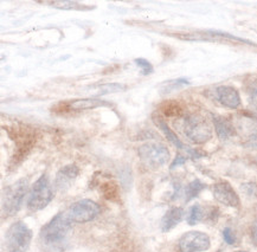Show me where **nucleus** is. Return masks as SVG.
Listing matches in <instances>:
<instances>
[{
    "label": "nucleus",
    "instance_id": "obj_1",
    "mask_svg": "<svg viewBox=\"0 0 257 252\" xmlns=\"http://www.w3.org/2000/svg\"><path fill=\"white\" fill-rule=\"evenodd\" d=\"M71 232V221L67 214H56L47 225L42 227L41 239L43 244L54 250H62Z\"/></svg>",
    "mask_w": 257,
    "mask_h": 252
},
{
    "label": "nucleus",
    "instance_id": "obj_2",
    "mask_svg": "<svg viewBox=\"0 0 257 252\" xmlns=\"http://www.w3.org/2000/svg\"><path fill=\"white\" fill-rule=\"evenodd\" d=\"M29 191V182L26 179L18 180L15 184L8 186L4 189L2 197L3 215L12 217L21 209L26 193Z\"/></svg>",
    "mask_w": 257,
    "mask_h": 252
},
{
    "label": "nucleus",
    "instance_id": "obj_3",
    "mask_svg": "<svg viewBox=\"0 0 257 252\" xmlns=\"http://www.w3.org/2000/svg\"><path fill=\"white\" fill-rule=\"evenodd\" d=\"M32 240V231L24 221H16L5 233V247L8 252H26Z\"/></svg>",
    "mask_w": 257,
    "mask_h": 252
},
{
    "label": "nucleus",
    "instance_id": "obj_4",
    "mask_svg": "<svg viewBox=\"0 0 257 252\" xmlns=\"http://www.w3.org/2000/svg\"><path fill=\"white\" fill-rule=\"evenodd\" d=\"M144 165L151 169H158L169 161L170 152L161 142H146L138 149Z\"/></svg>",
    "mask_w": 257,
    "mask_h": 252
},
{
    "label": "nucleus",
    "instance_id": "obj_5",
    "mask_svg": "<svg viewBox=\"0 0 257 252\" xmlns=\"http://www.w3.org/2000/svg\"><path fill=\"white\" fill-rule=\"evenodd\" d=\"M52 198H54V193H52L48 175L43 174L32 185L31 192H30L28 199V207L32 212L41 211V209L45 208L50 204Z\"/></svg>",
    "mask_w": 257,
    "mask_h": 252
},
{
    "label": "nucleus",
    "instance_id": "obj_6",
    "mask_svg": "<svg viewBox=\"0 0 257 252\" xmlns=\"http://www.w3.org/2000/svg\"><path fill=\"white\" fill-rule=\"evenodd\" d=\"M184 133L194 143H205L212 137V129L210 124L199 114L187 116L184 122Z\"/></svg>",
    "mask_w": 257,
    "mask_h": 252
},
{
    "label": "nucleus",
    "instance_id": "obj_7",
    "mask_svg": "<svg viewBox=\"0 0 257 252\" xmlns=\"http://www.w3.org/2000/svg\"><path fill=\"white\" fill-rule=\"evenodd\" d=\"M101 208L96 202L89 199H83L70 206L68 211V218L71 222H78V224H84V222L91 221L100 213Z\"/></svg>",
    "mask_w": 257,
    "mask_h": 252
},
{
    "label": "nucleus",
    "instance_id": "obj_8",
    "mask_svg": "<svg viewBox=\"0 0 257 252\" xmlns=\"http://www.w3.org/2000/svg\"><path fill=\"white\" fill-rule=\"evenodd\" d=\"M181 252H200L210 248L209 235L199 231H191L181 235L179 239Z\"/></svg>",
    "mask_w": 257,
    "mask_h": 252
},
{
    "label": "nucleus",
    "instance_id": "obj_9",
    "mask_svg": "<svg viewBox=\"0 0 257 252\" xmlns=\"http://www.w3.org/2000/svg\"><path fill=\"white\" fill-rule=\"evenodd\" d=\"M213 197L220 204L229 206V207H238L239 198L237 195L232 186L226 181H220L213 186Z\"/></svg>",
    "mask_w": 257,
    "mask_h": 252
},
{
    "label": "nucleus",
    "instance_id": "obj_10",
    "mask_svg": "<svg viewBox=\"0 0 257 252\" xmlns=\"http://www.w3.org/2000/svg\"><path fill=\"white\" fill-rule=\"evenodd\" d=\"M80 174V169L76 165H67L57 172L55 178V188L58 192H65L71 187L75 180Z\"/></svg>",
    "mask_w": 257,
    "mask_h": 252
},
{
    "label": "nucleus",
    "instance_id": "obj_11",
    "mask_svg": "<svg viewBox=\"0 0 257 252\" xmlns=\"http://www.w3.org/2000/svg\"><path fill=\"white\" fill-rule=\"evenodd\" d=\"M216 95L223 106L231 108V109H237L240 106L239 94L235 88L229 86L218 87L216 90Z\"/></svg>",
    "mask_w": 257,
    "mask_h": 252
},
{
    "label": "nucleus",
    "instance_id": "obj_12",
    "mask_svg": "<svg viewBox=\"0 0 257 252\" xmlns=\"http://www.w3.org/2000/svg\"><path fill=\"white\" fill-rule=\"evenodd\" d=\"M184 218V209L180 207H172L165 213L161 219V231L169 232L177 226Z\"/></svg>",
    "mask_w": 257,
    "mask_h": 252
},
{
    "label": "nucleus",
    "instance_id": "obj_13",
    "mask_svg": "<svg viewBox=\"0 0 257 252\" xmlns=\"http://www.w3.org/2000/svg\"><path fill=\"white\" fill-rule=\"evenodd\" d=\"M213 123H215V128L217 132V135L220 140L225 141V140L231 139V137L236 134V130L233 128L232 123L230 122L228 119L223 116H216L212 115Z\"/></svg>",
    "mask_w": 257,
    "mask_h": 252
},
{
    "label": "nucleus",
    "instance_id": "obj_14",
    "mask_svg": "<svg viewBox=\"0 0 257 252\" xmlns=\"http://www.w3.org/2000/svg\"><path fill=\"white\" fill-rule=\"evenodd\" d=\"M154 122H156L157 126L159 127L161 132H163V133L165 134V136L167 137V140H169V141H170L171 143H172L173 146H176L177 148H179V149L186 150V153L190 152V149H191L190 147L185 146L183 142L180 141L179 139H178V136L172 132V130H171L170 127L167 126V123L165 122V121H164L163 119H161V117H159V116L154 117Z\"/></svg>",
    "mask_w": 257,
    "mask_h": 252
},
{
    "label": "nucleus",
    "instance_id": "obj_15",
    "mask_svg": "<svg viewBox=\"0 0 257 252\" xmlns=\"http://www.w3.org/2000/svg\"><path fill=\"white\" fill-rule=\"evenodd\" d=\"M110 106L105 101L98 100V99H82V100H75L69 103V107L74 110H87V109H95L98 107H108Z\"/></svg>",
    "mask_w": 257,
    "mask_h": 252
},
{
    "label": "nucleus",
    "instance_id": "obj_16",
    "mask_svg": "<svg viewBox=\"0 0 257 252\" xmlns=\"http://www.w3.org/2000/svg\"><path fill=\"white\" fill-rule=\"evenodd\" d=\"M209 218V213H206L205 209H204L200 205H193L190 208L189 215H187V222L190 225H196L197 222L205 220Z\"/></svg>",
    "mask_w": 257,
    "mask_h": 252
},
{
    "label": "nucleus",
    "instance_id": "obj_17",
    "mask_svg": "<svg viewBox=\"0 0 257 252\" xmlns=\"http://www.w3.org/2000/svg\"><path fill=\"white\" fill-rule=\"evenodd\" d=\"M204 188H205V185H204L200 180H193V181H191L190 184L186 186L185 200L190 201L196 197H198L200 192H202Z\"/></svg>",
    "mask_w": 257,
    "mask_h": 252
},
{
    "label": "nucleus",
    "instance_id": "obj_18",
    "mask_svg": "<svg viewBox=\"0 0 257 252\" xmlns=\"http://www.w3.org/2000/svg\"><path fill=\"white\" fill-rule=\"evenodd\" d=\"M126 89V86L121 83H107L102 84L97 88V93L95 94L96 96H102V95H108V94H114L118 93V91H123Z\"/></svg>",
    "mask_w": 257,
    "mask_h": 252
},
{
    "label": "nucleus",
    "instance_id": "obj_19",
    "mask_svg": "<svg viewBox=\"0 0 257 252\" xmlns=\"http://www.w3.org/2000/svg\"><path fill=\"white\" fill-rule=\"evenodd\" d=\"M49 4L52 5V8L61 9V10H90V8H84V5L78 4L76 2H50Z\"/></svg>",
    "mask_w": 257,
    "mask_h": 252
},
{
    "label": "nucleus",
    "instance_id": "obj_20",
    "mask_svg": "<svg viewBox=\"0 0 257 252\" xmlns=\"http://www.w3.org/2000/svg\"><path fill=\"white\" fill-rule=\"evenodd\" d=\"M134 62H135V64H137L138 67L141 69V71H143L144 75H150L153 73L152 64H151L148 61L145 60V58H137Z\"/></svg>",
    "mask_w": 257,
    "mask_h": 252
},
{
    "label": "nucleus",
    "instance_id": "obj_21",
    "mask_svg": "<svg viewBox=\"0 0 257 252\" xmlns=\"http://www.w3.org/2000/svg\"><path fill=\"white\" fill-rule=\"evenodd\" d=\"M249 99L252 108L257 111V81L251 83L249 88Z\"/></svg>",
    "mask_w": 257,
    "mask_h": 252
},
{
    "label": "nucleus",
    "instance_id": "obj_22",
    "mask_svg": "<svg viewBox=\"0 0 257 252\" xmlns=\"http://www.w3.org/2000/svg\"><path fill=\"white\" fill-rule=\"evenodd\" d=\"M104 188H107L108 191H104V195L105 198L108 199H113L114 197H116L117 194V188H116V185L113 184V182H107V184H104Z\"/></svg>",
    "mask_w": 257,
    "mask_h": 252
},
{
    "label": "nucleus",
    "instance_id": "obj_23",
    "mask_svg": "<svg viewBox=\"0 0 257 252\" xmlns=\"http://www.w3.org/2000/svg\"><path fill=\"white\" fill-rule=\"evenodd\" d=\"M223 238H224V240H225L226 243H228L229 245L235 244V241H236L235 234H233V232L231 231V228H230V227L224 228V231H223Z\"/></svg>",
    "mask_w": 257,
    "mask_h": 252
},
{
    "label": "nucleus",
    "instance_id": "obj_24",
    "mask_svg": "<svg viewBox=\"0 0 257 252\" xmlns=\"http://www.w3.org/2000/svg\"><path fill=\"white\" fill-rule=\"evenodd\" d=\"M242 191L248 194L249 197H255L257 194V185L255 184H245L242 185Z\"/></svg>",
    "mask_w": 257,
    "mask_h": 252
},
{
    "label": "nucleus",
    "instance_id": "obj_25",
    "mask_svg": "<svg viewBox=\"0 0 257 252\" xmlns=\"http://www.w3.org/2000/svg\"><path fill=\"white\" fill-rule=\"evenodd\" d=\"M186 162V158L183 155H177L176 159H174V161L172 162V165H171V169H174L176 167L180 166V165H184V163Z\"/></svg>",
    "mask_w": 257,
    "mask_h": 252
},
{
    "label": "nucleus",
    "instance_id": "obj_26",
    "mask_svg": "<svg viewBox=\"0 0 257 252\" xmlns=\"http://www.w3.org/2000/svg\"><path fill=\"white\" fill-rule=\"evenodd\" d=\"M251 237H252L253 243H255V245L257 246V220H255V222H253V224H252Z\"/></svg>",
    "mask_w": 257,
    "mask_h": 252
},
{
    "label": "nucleus",
    "instance_id": "obj_27",
    "mask_svg": "<svg viewBox=\"0 0 257 252\" xmlns=\"http://www.w3.org/2000/svg\"><path fill=\"white\" fill-rule=\"evenodd\" d=\"M236 252H248V251H236Z\"/></svg>",
    "mask_w": 257,
    "mask_h": 252
}]
</instances>
